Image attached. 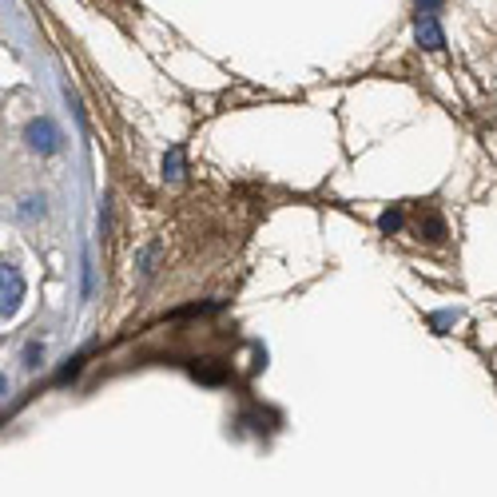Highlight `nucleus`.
<instances>
[{
  "label": "nucleus",
  "mask_w": 497,
  "mask_h": 497,
  "mask_svg": "<svg viewBox=\"0 0 497 497\" xmlns=\"http://www.w3.org/2000/svg\"><path fill=\"white\" fill-rule=\"evenodd\" d=\"M414 4H418V12H438V8H442V0H414Z\"/></svg>",
  "instance_id": "9"
},
{
  "label": "nucleus",
  "mask_w": 497,
  "mask_h": 497,
  "mask_svg": "<svg viewBox=\"0 0 497 497\" xmlns=\"http://www.w3.org/2000/svg\"><path fill=\"white\" fill-rule=\"evenodd\" d=\"M414 231H418V239H426V243H442L446 239V219L438 215L434 207H426L418 215V223H414Z\"/></svg>",
  "instance_id": "2"
},
{
  "label": "nucleus",
  "mask_w": 497,
  "mask_h": 497,
  "mask_svg": "<svg viewBox=\"0 0 497 497\" xmlns=\"http://www.w3.org/2000/svg\"><path fill=\"white\" fill-rule=\"evenodd\" d=\"M191 374H195L199 382H207V386H215V382H223V378H227V366H219L215 358H203V362H195V366H191Z\"/></svg>",
  "instance_id": "5"
},
{
  "label": "nucleus",
  "mask_w": 497,
  "mask_h": 497,
  "mask_svg": "<svg viewBox=\"0 0 497 497\" xmlns=\"http://www.w3.org/2000/svg\"><path fill=\"white\" fill-rule=\"evenodd\" d=\"M24 136H28V144H32L36 151H44V156H48V151L60 148V132H56V128L48 124V120H32L28 132H24Z\"/></svg>",
  "instance_id": "1"
},
{
  "label": "nucleus",
  "mask_w": 497,
  "mask_h": 497,
  "mask_svg": "<svg viewBox=\"0 0 497 497\" xmlns=\"http://www.w3.org/2000/svg\"><path fill=\"white\" fill-rule=\"evenodd\" d=\"M24 358H28L24 366H40V358H44V346H28V354H24Z\"/></svg>",
  "instance_id": "8"
},
{
  "label": "nucleus",
  "mask_w": 497,
  "mask_h": 497,
  "mask_svg": "<svg viewBox=\"0 0 497 497\" xmlns=\"http://www.w3.org/2000/svg\"><path fill=\"white\" fill-rule=\"evenodd\" d=\"M164 175L167 179H183V148H171V156L164 159Z\"/></svg>",
  "instance_id": "6"
},
{
  "label": "nucleus",
  "mask_w": 497,
  "mask_h": 497,
  "mask_svg": "<svg viewBox=\"0 0 497 497\" xmlns=\"http://www.w3.org/2000/svg\"><path fill=\"white\" fill-rule=\"evenodd\" d=\"M402 223H406V215H402V211H386V215H382L378 219V227H382V231H386V235H394V231H402Z\"/></svg>",
  "instance_id": "7"
},
{
  "label": "nucleus",
  "mask_w": 497,
  "mask_h": 497,
  "mask_svg": "<svg viewBox=\"0 0 497 497\" xmlns=\"http://www.w3.org/2000/svg\"><path fill=\"white\" fill-rule=\"evenodd\" d=\"M20 295H24V283H20V271L4 263V315H12L20 307Z\"/></svg>",
  "instance_id": "4"
},
{
  "label": "nucleus",
  "mask_w": 497,
  "mask_h": 497,
  "mask_svg": "<svg viewBox=\"0 0 497 497\" xmlns=\"http://www.w3.org/2000/svg\"><path fill=\"white\" fill-rule=\"evenodd\" d=\"M418 44L426 48V52H438V48L446 44V36H442V28H438V20H434V12H422L418 16Z\"/></svg>",
  "instance_id": "3"
}]
</instances>
